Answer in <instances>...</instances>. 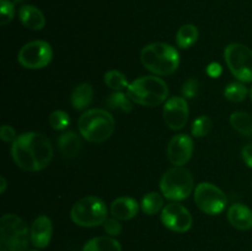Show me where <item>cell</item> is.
Masks as SVG:
<instances>
[{"label": "cell", "mask_w": 252, "mask_h": 251, "mask_svg": "<svg viewBox=\"0 0 252 251\" xmlns=\"http://www.w3.org/2000/svg\"><path fill=\"white\" fill-rule=\"evenodd\" d=\"M15 164L25 171H41L46 169L53 157V148L44 134L26 132L20 134L11 145Z\"/></svg>", "instance_id": "1"}, {"label": "cell", "mask_w": 252, "mask_h": 251, "mask_svg": "<svg viewBox=\"0 0 252 251\" xmlns=\"http://www.w3.org/2000/svg\"><path fill=\"white\" fill-rule=\"evenodd\" d=\"M140 61L145 69L155 75H170L180 65V54L175 47L164 42L147 44L140 52Z\"/></svg>", "instance_id": "2"}, {"label": "cell", "mask_w": 252, "mask_h": 251, "mask_svg": "<svg viewBox=\"0 0 252 251\" xmlns=\"http://www.w3.org/2000/svg\"><path fill=\"white\" fill-rule=\"evenodd\" d=\"M127 94L130 100L138 105L155 107L166 100L169 88L166 83L158 75H147L129 83Z\"/></svg>", "instance_id": "3"}, {"label": "cell", "mask_w": 252, "mask_h": 251, "mask_svg": "<svg viewBox=\"0 0 252 251\" xmlns=\"http://www.w3.org/2000/svg\"><path fill=\"white\" fill-rule=\"evenodd\" d=\"M115 118L108 111L93 108L80 116L78 121L79 132L90 143H102L115 132Z\"/></svg>", "instance_id": "4"}, {"label": "cell", "mask_w": 252, "mask_h": 251, "mask_svg": "<svg viewBox=\"0 0 252 251\" xmlns=\"http://www.w3.org/2000/svg\"><path fill=\"white\" fill-rule=\"evenodd\" d=\"M31 240L27 224L17 214H4L0 219V251H26Z\"/></svg>", "instance_id": "5"}, {"label": "cell", "mask_w": 252, "mask_h": 251, "mask_svg": "<svg viewBox=\"0 0 252 251\" xmlns=\"http://www.w3.org/2000/svg\"><path fill=\"white\" fill-rule=\"evenodd\" d=\"M193 175L189 169L175 166L167 170L160 180V189L165 198L172 202L186 199L193 191Z\"/></svg>", "instance_id": "6"}, {"label": "cell", "mask_w": 252, "mask_h": 251, "mask_svg": "<svg viewBox=\"0 0 252 251\" xmlns=\"http://www.w3.org/2000/svg\"><path fill=\"white\" fill-rule=\"evenodd\" d=\"M70 217L76 225L93 228L105 223L107 219V207L98 197H84L74 203Z\"/></svg>", "instance_id": "7"}, {"label": "cell", "mask_w": 252, "mask_h": 251, "mask_svg": "<svg viewBox=\"0 0 252 251\" xmlns=\"http://www.w3.org/2000/svg\"><path fill=\"white\" fill-rule=\"evenodd\" d=\"M226 65L241 83H252V49L241 43H230L224 49Z\"/></svg>", "instance_id": "8"}, {"label": "cell", "mask_w": 252, "mask_h": 251, "mask_svg": "<svg viewBox=\"0 0 252 251\" xmlns=\"http://www.w3.org/2000/svg\"><path fill=\"white\" fill-rule=\"evenodd\" d=\"M194 202L206 214L217 216L225 209L228 199L225 193L216 185L211 182H201L194 189Z\"/></svg>", "instance_id": "9"}, {"label": "cell", "mask_w": 252, "mask_h": 251, "mask_svg": "<svg viewBox=\"0 0 252 251\" xmlns=\"http://www.w3.org/2000/svg\"><path fill=\"white\" fill-rule=\"evenodd\" d=\"M53 57V51L48 42L37 39L29 42L20 49L17 62L26 69H42L48 65Z\"/></svg>", "instance_id": "10"}, {"label": "cell", "mask_w": 252, "mask_h": 251, "mask_svg": "<svg viewBox=\"0 0 252 251\" xmlns=\"http://www.w3.org/2000/svg\"><path fill=\"white\" fill-rule=\"evenodd\" d=\"M161 221L169 230L175 233H186L191 229L193 219L186 207L177 202H171L162 208Z\"/></svg>", "instance_id": "11"}, {"label": "cell", "mask_w": 252, "mask_h": 251, "mask_svg": "<svg viewBox=\"0 0 252 251\" xmlns=\"http://www.w3.org/2000/svg\"><path fill=\"white\" fill-rule=\"evenodd\" d=\"M189 103L184 96H174L165 102L162 116L167 127L174 130L182 129L189 121Z\"/></svg>", "instance_id": "12"}, {"label": "cell", "mask_w": 252, "mask_h": 251, "mask_svg": "<svg viewBox=\"0 0 252 251\" xmlns=\"http://www.w3.org/2000/svg\"><path fill=\"white\" fill-rule=\"evenodd\" d=\"M167 159L175 166L187 164L193 154V140L187 134H177L171 138L167 145Z\"/></svg>", "instance_id": "13"}, {"label": "cell", "mask_w": 252, "mask_h": 251, "mask_svg": "<svg viewBox=\"0 0 252 251\" xmlns=\"http://www.w3.org/2000/svg\"><path fill=\"white\" fill-rule=\"evenodd\" d=\"M52 233H53V226L51 219L47 216L37 217L30 229L32 245L37 249L47 248L51 243Z\"/></svg>", "instance_id": "14"}, {"label": "cell", "mask_w": 252, "mask_h": 251, "mask_svg": "<svg viewBox=\"0 0 252 251\" xmlns=\"http://www.w3.org/2000/svg\"><path fill=\"white\" fill-rule=\"evenodd\" d=\"M111 214L118 220H129L139 211V204L132 197H118L111 203Z\"/></svg>", "instance_id": "15"}, {"label": "cell", "mask_w": 252, "mask_h": 251, "mask_svg": "<svg viewBox=\"0 0 252 251\" xmlns=\"http://www.w3.org/2000/svg\"><path fill=\"white\" fill-rule=\"evenodd\" d=\"M228 220L234 228L239 230H249L252 228V211L241 203H235L229 207Z\"/></svg>", "instance_id": "16"}, {"label": "cell", "mask_w": 252, "mask_h": 251, "mask_svg": "<svg viewBox=\"0 0 252 251\" xmlns=\"http://www.w3.org/2000/svg\"><path fill=\"white\" fill-rule=\"evenodd\" d=\"M19 19L25 27L33 31H39L46 25L43 12L33 5H22L19 10Z\"/></svg>", "instance_id": "17"}, {"label": "cell", "mask_w": 252, "mask_h": 251, "mask_svg": "<svg viewBox=\"0 0 252 251\" xmlns=\"http://www.w3.org/2000/svg\"><path fill=\"white\" fill-rule=\"evenodd\" d=\"M58 149L64 157H74L81 149V139L73 130L63 133L57 140Z\"/></svg>", "instance_id": "18"}, {"label": "cell", "mask_w": 252, "mask_h": 251, "mask_svg": "<svg viewBox=\"0 0 252 251\" xmlns=\"http://www.w3.org/2000/svg\"><path fill=\"white\" fill-rule=\"evenodd\" d=\"M94 98V89L90 84L83 83L79 84L75 89H74L73 94H71V105L75 110H85Z\"/></svg>", "instance_id": "19"}, {"label": "cell", "mask_w": 252, "mask_h": 251, "mask_svg": "<svg viewBox=\"0 0 252 251\" xmlns=\"http://www.w3.org/2000/svg\"><path fill=\"white\" fill-rule=\"evenodd\" d=\"M83 251H122V246L111 236H96L84 245Z\"/></svg>", "instance_id": "20"}, {"label": "cell", "mask_w": 252, "mask_h": 251, "mask_svg": "<svg viewBox=\"0 0 252 251\" xmlns=\"http://www.w3.org/2000/svg\"><path fill=\"white\" fill-rule=\"evenodd\" d=\"M230 125L234 129L240 134L246 137H252V115L244 112V111H236L230 116Z\"/></svg>", "instance_id": "21"}, {"label": "cell", "mask_w": 252, "mask_h": 251, "mask_svg": "<svg viewBox=\"0 0 252 251\" xmlns=\"http://www.w3.org/2000/svg\"><path fill=\"white\" fill-rule=\"evenodd\" d=\"M199 36L198 29L192 24H186L180 27L176 33V43L180 48L186 49L193 46Z\"/></svg>", "instance_id": "22"}, {"label": "cell", "mask_w": 252, "mask_h": 251, "mask_svg": "<svg viewBox=\"0 0 252 251\" xmlns=\"http://www.w3.org/2000/svg\"><path fill=\"white\" fill-rule=\"evenodd\" d=\"M140 206H142V211L145 214L154 216L164 208V198L158 192H149L143 197Z\"/></svg>", "instance_id": "23"}, {"label": "cell", "mask_w": 252, "mask_h": 251, "mask_svg": "<svg viewBox=\"0 0 252 251\" xmlns=\"http://www.w3.org/2000/svg\"><path fill=\"white\" fill-rule=\"evenodd\" d=\"M106 103L112 110H121L123 112H130L133 110V101L128 96V94L122 93V91H116L111 94L106 100Z\"/></svg>", "instance_id": "24"}, {"label": "cell", "mask_w": 252, "mask_h": 251, "mask_svg": "<svg viewBox=\"0 0 252 251\" xmlns=\"http://www.w3.org/2000/svg\"><path fill=\"white\" fill-rule=\"evenodd\" d=\"M103 80L108 88L115 91H122L123 89L128 88V85H129L126 75L120 70L107 71L103 76Z\"/></svg>", "instance_id": "25"}, {"label": "cell", "mask_w": 252, "mask_h": 251, "mask_svg": "<svg viewBox=\"0 0 252 251\" xmlns=\"http://www.w3.org/2000/svg\"><path fill=\"white\" fill-rule=\"evenodd\" d=\"M250 91L246 89V86L243 83H230L224 90V96L226 100L231 101V102H241L246 98L248 94Z\"/></svg>", "instance_id": "26"}, {"label": "cell", "mask_w": 252, "mask_h": 251, "mask_svg": "<svg viewBox=\"0 0 252 251\" xmlns=\"http://www.w3.org/2000/svg\"><path fill=\"white\" fill-rule=\"evenodd\" d=\"M212 126H213V122H212L211 117H208V116H201V117L196 118L193 121V123H192V135H194L197 138L206 137L211 132Z\"/></svg>", "instance_id": "27"}, {"label": "cell", "mask_w": 252, "mask_h": 251, "mask_svg": "<svg viewBox=\"0 0 252 251\" xmlns=\"http://www.w3.org/2000/svg\"><path fill=\"white\" fill-rule=\"evenodd\" d=\"M48 122L53 129L63 130L68 127L69 123H70V120H69L68 113L64 112V111L62 110H57L53 111V112L49 115Z\"/></svg>", "instance_id": "28"}, {"label": "cell", "mask_w": 252, "mask_h": 251, "mask_svg": "<svg viewBox=\"0 0 252 251\" xmlns=\"http://www.w3.org/2000/svg\"><path fill=\"white\" fill-rule=\"evenodd\" d=\"M0 14H1V17H0L1 26L10 24L15 15L14 2H11L10 0H0Z\"/></svg>", "instance_id": "29"}, {"label": "cell", "mask_w": 252, "mask_h": 251, "mask_svg": "<svg viewBox=\"0 0 252 251\" xmlns=\"http://www.w3.org/2000/svg\"><path fill=\"white\" fill-rule=\"evenodd\" d=\"M103 229L110 236H118L122 233V225L116 218H107L103 223Z\"/></svg>", "instance_id": "30"}, {"label": "cell", "mask_w": 252, "mask_h": 251, "mask_svg": "<svg viewBox=\"0 0 252 251\" xmlns=\"http://www.w3.org/2000/svg\"><path fill=\"white\" fill-rule=\"evenodd\" d=\"M198 93V81L196 79H189L182 85V95L185 98H193Z\"/></svg>", "instance_id": "31"}, {"label": "cell", "mask_w": 252, "mask_h": 251, "mask_svg": "<svg viewBox=\"0 0 252 251\" xmlns=\"http://www.w3.org/2000/svg\"><path fill=\"white\" fill-rule=\"evenodd\" d=\"M0 138L4 140L5 143H14L16 140V130L9 125H4L0 129Z\"/></svg>", "instance_id": "32"}, {"label": "cell", "mask_w": 252, "mask_h": 251, "mask_svg": "<svg viewBox=\"0 0 252 251\" xmlns=\"http://www.w3.org/2000/svg\"><path fill=\"white\" fill-rule=\"evenodd\" d=\"M206 71H207V74L211 76V78L216 79V78H219V76L221 75V73H223V68H221V65L219 63L213 62V63H211L208 66H207Z\"/></svg>", "instance_id": "33"}, {"label": "cell", "mask_w": 252, "mask_h": 251, "mask_svg": "<svg viewBox=\"0 0 252 251\" xmlns=\"http://www.w3.org/2000/svg\"><path fill=\"white\" fill-rule=\"evenodd\" d=\"M241 157H243L244 162L252 169V143H249L241 150Z\"/></svg>", "instance_id": "34"}, {"label": "cell", "mask_w": 252, "mask_h": 251, "mask_svg": "<svg viewBox=\"0 0 252 251\" xmlns=\"http://www.w3.org/2000/svg\"><path fill=\"white\" fill-rule=\"evenodd\" d=\"M0 182H1V185H0V192L1 193H4L5 189H6V180H5L4 176H0Z\"/></svg>", "instance_id": "35"}, {"label": "cell", "mask_w": 252, "mask_h": 251, "mask_svg": "<svg viewBox=\"0 0 252 251\" xmlns=\"http://www.w3.org/2000/svg\"><path fill=\"white\" fill-rule=\"evenodd\" d=\"M24 1H26V0H14L15 4H22Z\"/></svg>", "instance_id": "36"}, {"label": "cell", "mask_w": 252, "mask_h": 251, "mask_svg": "<svg viewBox=\"0 0 252 251\" xmlns=\"http://www.w3.org/2000/svg\"><path fill=\"white\" fill-rule=\"evenodd\" d=\"M250 97H251V101H252V86H251V89H250Z\"/></svg>", "instance_id": "37"}, {"label": "cell", "mask_w": 252, "mask_h": 251, "mask_svg": "<svg viewBox=\"0 0 252 251\" xmlns=\"http://www.w3.org/2000/svg\"><path fill=\"white\" fill-rule=\"evenodd\" d=\"M30 251H37V250H30Z\"/></svg>", "instance_id": "38"}]
</instances>
